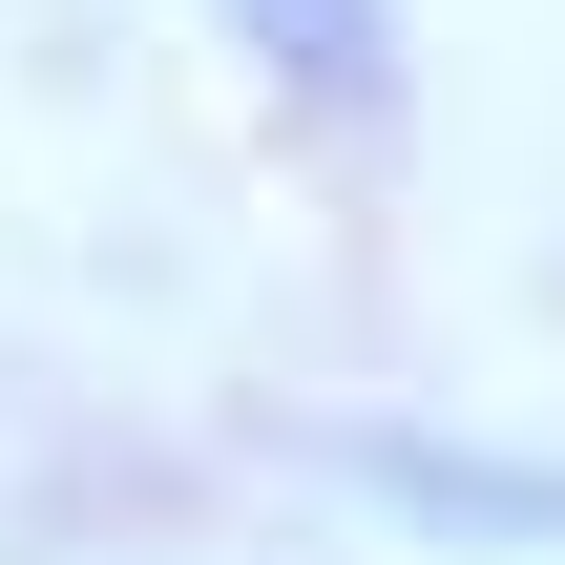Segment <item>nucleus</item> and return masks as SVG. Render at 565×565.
Masks as SVG:
<instances>
[{
	"label": "nucleus",
	"instance_id": "f03ea898",
	"mask_svg": "<svg viewBox=\"0 0 565 565\" xmlns=\"http://www.w3.org/2000/svg\"><path fill=\"white\" fill-rule=\"evenodd\" d=\"M356 482H377V503H419V524H482V545H565V482L461 461V440H356Z\"/></svg>",
	"mask_w": 565,
	"mask_h": 565
},
{
	"label": "nucleus",
	"instance_id": "f257e3e1",
	"mask_svg": "<svg viewBox=\"0 0 565 565\" xmlns=\"http://www.w3.org/2000/svg\"><path fill=\"white\" fill-rule=\"evenodd\" d=\"M231 21H252V42H273V84H315L356 147L398 126V0H231Z\"/></svg>",
	"mask_w": 565,
	"mask_h": 565
}]
</instances>
